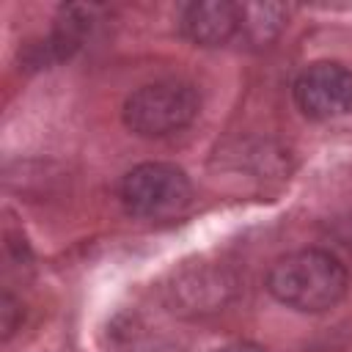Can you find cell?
Listing matches in <instances>:
<instances>
[{
    "mask_svg": "<svg viewBox=\"0 0 352 352\" xmlns=\"http://www.w3.org/2000/svg\"><path fill=\"white\" fill-rule=\"evenodd\" d=\"M214 352H264V349L256 346V344L239 341V344H226V346H220V349H214Z\"/></svg>",
    "mask_w": 352,
    "mask_h": 352,
    "instance_id": "obj_8",
    "label": "cell"
},
{
    "mask_svg": "<svg viewBox=\"0 0 352 352\" xmlns=\"http://www.w3.org/2000/svg\"><path fill=\"white\" fill-rule=\"evenodd\" d=\"M349 286L346 267L338 256L322 248H302L280 256L267 272L270 294L302 314L336 308Z\"/></svg>",
    "mask_w": 352,
    "mask_h": 352,
    "instance_id": "obj_1",
    "label": "cell"
},
{
    "mask_svg": "<svg viewBox=\"0 0 352 352\" xmlns=\"http://www.w3.org/2000/svg\"><path fill=\"white\" fill-rule=\"evenodd\" d=\"M294 102L302 116L327 121L352 113V69L338 60H316L294 80Z\"/></svg>",
    "mask_w": 352,
    "mask_h": 352,
    "instance_id": "obj_4",
    "label": "cell"
},
{
    "mask_svg": "<svg viewBox=\"0 0 352 352\" xmlns=\"http://www.w3.org/2000/svg\"><path fill=\"white\" fill-rule=\"evenodd\" d=\"M283 28V8L272 3H242V36L239 41L261 47L278 36Z\"/></svg>",
    "mask_w": 352,
    "mask_h": 352,
    "instance_id": "obj_6",
    "label": "cell"
},
{
    "mask_svg": "<svg viewBox=\"0 0 352 352\" xmlns=\"http://www.w3.org/2000/svg\"><path fill=\"white\" fill-rule=\"evenodd\" d=\"M14 314H16V302H14V297H11V294H3V333H6V338H8V336L14 333V327H16Z\"/></svg>",
    "mask_w": 352,
    "mask_h": 352,
    "instance_id": "obj_7",
    "label": "cell"
},
{
    "mask_svg": "<svg viewBox=\"0 0 352 352\" xmlns=\"http://www.w3.org/2000/svg\"><path fill=\"white\" fill-rule=\"evenodd\" d=\"M118 198L126 214L148 223L182 217L192 204L187 173L170 162H140L118 184Z\"/></svg>",
    "mask_w": 352,
    "mask_h": 352,
    "instance_id": "obj_2",
    "label": "cell"
},
{
    "mask_svg": "<svg viewBox=\"0 0 352 352\" xmlns=\"http://www.w3.org/2000/svg\"><path fill=\"white\" fill-rule=\"evenodd\" d=\"M182 33L198 47H226L242 36V3L201 0L187 3L179 14Z\"/></svg>",
    "mask_w": 352,
    "mask_h": 352,
    "instance_id": "obj_5",
    "label": "cell"
},
{
    "mask_svg": "<svg viewBox=\"0 0 352 352\" xmlns=\"http://www.w3.org/2000/svg\"><path fill=\"white\" fill-rule=\"evenodd\" d=\"M201 99L190 82L157 80L132 91L124 102V124L140 138H168L195 121Z\"/></svg>",
    "mask_w": 352,
    "mask_h": 352,
    "instance_id": "obj_3",
    "label": "cell"
}]
</instances>
